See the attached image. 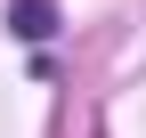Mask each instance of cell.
Returning <instances> with one entry per match:
<instances>
[{"label": "cell", "instance_id": "cell-1", "mask_svg": "<svg viewBox=\"0 0 146 138\" xmlns=\"http://www.w3.org/2000/svg\"><path fill=\"white\" fill-rule=\"evenodd\" d=\"M8 25L25 33V41H49V33H57V8H49V0H16V8H8Z\"/></svg>", "mask_w": 146, "mask_h": 138}]
</instances>
